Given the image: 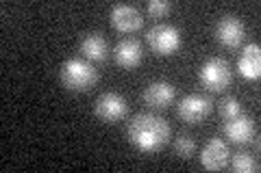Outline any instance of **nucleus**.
<instances>
[{
  "label": "nucleus",
  "mask_w": 261,
  "mask_h": 173,
  "mask_svg": "<svg viewBox=\"0 0 261 173\" xmlns=\"http://www.w3.org/2000/svg\"><path fill=\"white\" fill-rule=\"evenodd\" d=\"M170 136V126L168 121L159 117V115L150 113H140L135 115L128 126V139L135 147L142 152H157L166 145Z\"/></svg>",
  "instance_id": "obj_1"
},
{
  "label": "nucleus",
  "mask_w": 261,
  "mask_h": 173,
  "mask_svg": "<svg viewBox=\"0 0 261 173\" xmlns=\"http://www.w3.org/2000/svg\"><path fill=\"white\" fill-rule=\"evenodd\" d=\"M59 78L61 85L70 91H89L98 82V72L94 70L92 63L83 59H68L61 65Z\"/></svg>",
  "instance_id": "obj_2"
},
{
  "label": "nucleus",
  "mask_w": 261,
  "mask_h": 173,
  "mask_svg": "<svg viewBox=\"0 0 261 173\" xmlns=\"http://www.w3.org/2000/svg\"><path fill=\"white\" fill-rule=\"evenodd\" d=\"M198 78L202 82V87L209 89V91H222V89H226L231 85L233 72H231L228 61L220 59V56H214V59H207L202 63Z\"/></svg>",
  "instance_id": "obj_3"
},
{
  "label": "nucleus",
  "mask_w": 261,
  "mask_h": 173,
  "mask_svg": "<svg viewBox=\"0 0 261 173\" xmlns=\"http://www.w3.org/2000/svg\"><path fill=\"white\" fill-rule=\"evenodd\" d=\"M181 30L172 24H157L148 30V46L157 56L174 54L181 48Z\"/></svg>",
  "instance_id": "obj_4"
},
{
  "label": "nucleus",
  "mask_w": 261,
  "mask_h": 173,
  "mask_svg": "<svg viewBox=\"0 0 261 173\" xmlns=\"http://www.w3.org/2000/svg\"><path fill=\"white\" fill-rule=\"evenodd\" d=\"M128 106L126 100L122 97L120 93H102L98 97V102L94 106V113L98 119H102L105 123H113V121H120L122 117L126 115Z\"/></svg>",
  "instance_id": "obj_5"
},
{
  "label": "nucleus",
  "mask_w": 261,
  "mask_h": 173,
  "mask_svg": "<svg viewBox=\"0 0 261 173\" xmlns=\"http://www.w3.org/2000/svg\"><path fill=\"white\" fill-rule=\"evenodd\" d=\"M211 109H214V102H211L207 95L190 93L178 104V115H181V119L187 123H198L211 113Z\"/></svg>",
  "instance_id": "obj_6"
},
{
  "label": "nucleus",
  "mask_w": 261,
  "mask_h": 173,
  "mask_svg": "<svg viewBox=\"0 0 261 173\" xmlns=\"http://www.w3.org/2000/svg\"><path fill=\"white\" fill-rule=\"evenodd\" d=\"M244 32H246V28H244V22L238 15H224L216 24V37L226 48H238L244 39Z\"/></svg>",
  "instance_id": "obj_7"
},
{
  "label": "nucleus",
  "mask_w": 261,
  "mask_h": 173,
  "mask_svg": "<svg viewBox=\"0 0 261 173\" xmlns=\"http://www.w3.org/2000/svg\"><path fill=\"white\" fill-rule=\"evenodd\" d=\"M228 147L224 141L220 139H209L207 145L202 147V154H200V162L202 167L209 169V171H218V169H224L226 162H228Z\"/></svg>",
  "instance_id": "obj_8"
},
{
  "label": "nucleus",
  "mask_w": 261,
  "mask_h": 173,
  "mask_svg": "<svg viewBox=\"0 0 261 173\" xmlns=\"http://www.w3.org/2000/svg\"><path fill=\"white\" fill-rule=\"evenodd\" d=\"M111 24L120 32H133L142 26V13L133 5H116L111 9Z\"/></svg>",
  "instance_id": "obj_9"
},
{
  "label": "nucleus",
  "mask_w": 261,
  "mask_h": 173,
  "mask_svg": "<svg viewBox=\"0 0 261 173\" xmlns=\"http://www.w3.org/2000/svg\"><path fill=\"white\" fill-rule=\"evenodd\" d=\"M224 134L235 143H248V141H252V136H255V121H252V117H248V115L240 113L238 117L226 121Z\"/></svg>",
  "instance_id": "obj_10"
},
{
  "label": "nucleus",
  "mask_w": 261,
  "mask_h": 173,
  "mask_svg": "<svg viewBox=\"0 0 261 173\" xmlns=\"http://www.w3.org/2000/svg\"><path fill=\"white\" fill-rule=\"evenodd\" d=\"M238 70L248 80H255L261 76V48L257 44L244 46V50L240 52V59H238Z\"/></svg>",
  "instance_id": "obj_11"
},
{
  "label": "nucleus",
  "mask_w": 261,
  "mask_h": 173,
  "mask_svg": "<svg viewBox=\"0 0 261 173\" xmlns=\"http://www.w3.org/2000/svg\"><path fill=\"white\" fill-rule=\"evenodd\" d=\"M113 52H116V63L120 67L133 70L142 63V46L137 39H122Z\"/></svg>",
  "instance_id": "obj_12"
},
{
  "label": "nucleus",
  "mask_w": 261,
  "mask_h": 173,
  "mask_svg": "<svg viewBox=\"0 0 261 173\" xmlns=\"http://www.w3.org/2000/svg\"><path fill=\"white\" fill-rule=\"evenodd\" d=\"M144 100H146V104L154 106V109H163V106H168L174 100V87L166 80H154L146 87Z\"/></svg>",
  "instance_id": "obj_13"
},
{
  "label": "nucleus",
  "mask_w": 261,
  "mask_h": 173,
  "mask_svg": "<svg viewBox=\"0 0 261 173\" xmlns=\"http://www.w3.org/2000/svg\"><path fill=\"white\" fill-rule=\"evenodd\" d=\"M81 52L85 54V59L89 61H105L109 56V44L107 39L98 32H89L81 41Z\"/></svg>",
  "instance_id": "obj_14"
},
{
  "label": "nucleus",
  "mask_w": 261,
  "mask_h": 173,
  "mask_svg": "<svg viewBox=\"0 0 261 173\" xmlns=\"http://www.w3.org/2000/svg\"><path fill=\"white\" fill-rule=\"evenodd\" d=\"M231 167H233V171H238V173H252V171H259L257 160L252 158L248 152H238V154H235V156H233V160H231Z\"/></svg>",
  "instance_id": "obj_15"
},
{
  "label": "nucleus",
  "mask_w": 261,
  "mask_h": 173,
  "mask_svg": "<svg viewBox=\"0 0 261 173\" xmlns=\"http://www.w3.org/2000/svg\"><path fill=\"white\" fill-rule=\"evenodd\" d=\"M240 113H242V104L235 95H228L220 102V115H222L224 119H233V117H238Z\"/></svg>",
  "instance_id": "obj_16"
},
{
  "label": "nucleus",
  "mask_w": 261,
  "mask_h": 173,
  "mask_svg": "<svg viewBox=\"0 0 261 173\" xmlns=\"http://www.w3.org/2000/svg\"><path fill=\"white\" fill-rule=\"evenodd\" d=\"M174 150H176V154L181 156V158H190V156H194V152H196V141L192 136L181 134L174 141Z\"/></svg>",
  "instance_id": "obj_17"
},
{
  "label": "nucleus",
  "mask_w": 261,
  "mask_h": 173,
  "mask_svg": "<svg viewBox=\"0 0 261 173\" xmlns=\"http://www.w3.org/2000/svg\"><path fill=\"white\" fill-rule=\"evenodd\" d=\"M170 11V3L168 0H150L148 3V13L154 15V18H161Z\"/></svg>",
  "instance_id": "obj_18"
}]
</instances>
